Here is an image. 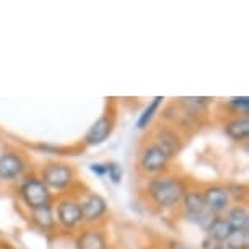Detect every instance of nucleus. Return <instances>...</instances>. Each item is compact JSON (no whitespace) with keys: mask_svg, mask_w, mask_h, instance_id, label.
I'll return each instance as SVG.
<instances>
[{"mask_svg":"<svg viewBox=\"0 0 249 249\" xmlns=\"http://www.w3.org/2000/svg\"><path fill=\"white\" fill-rule=\"evenodd\" d=\"M192 179L178 170H171L164 175L148 178L142 181L139 194L150 209L158 213L179 212V205Z\"/></svg>","mask_w":249,"mask_h":249,"instance_id":"obj_1","label":"nucleus"},{"mask_svg":"<svg viewBox=\"0 0 249 249\" xmlns=\"http://www.w3.org/2000/svg\"><path fill=\"white\" fill-rule=\"evenodd\" d=\"M36 173L54 196L75 192L82 186H85L83 181L80 179L78 168L73 163L65 161V160H49V161H44L36 170Z\"/></svg>","mask_w":249,"mask_h":249,"instance_id":"obj_2","label":"nucleus"},{"mask_svg":"<svg viewBox=\"0 0 249 249\" xmlns=\"http://www.w3.org/2000/svg\"><path fill=\"white\" fill-rule=\"evenodd\" d=\"M173 160L168 153L147 135L140 142L135 153V171L140 179H148L173 170Z\"/></svg>","mask_w":249,"mask_h":249,"instance_id":"obj_3","label":"nucleus"},{"mask_svg":"<svg viewBox=\"0 0 249 249\" xmlns=\"http://www.w3.org/2000/svg\"><path fill=\"white\" fill-rule=\"evenodd\" d=\"M13 189H15V196L18 199L21 213L51 205L54 204L55 199V196L48 189V186L44 184L43 179L37 176L36 170L31 171L30 175H26Z\"/></svg>","mask_w":249,"mask_h":249,"instance_id":"obj_4","label":"nucleus"},{"mask_svg":"<svg viewBox=\"0 0 249 249\" xmlns=\"http://www.w3.org/2000/svg\"><path fill=\"white\" fill-rule=\"evenodd\" d=\"M35 170L30 155L25 150L5 147L0 152V186L15 187L23 178Z\"/></svg>","mask_w":249,"mask_h":249,"instance_id":"obj_5","label":"nucleus"},{"mask_svg":"<svg viewBox=\"0 0 249 249\" xmlns=\"http://www.w3.org/2000/svg\"><path fill=\"white\" fill-rule=\"evenodd\" d=\"M53 205L59 234H62V236H73L75 233L83 228L82 210H80V204L75 192L55 196Z\"/></svg>","mask_w":249,"mask_h":249,"instance_id":"obj_6","label":"nucleus"},{"mask_svg":"<svg viewBox=\"0 0 249 249\" xmlns=\"http://www.w3.org/2000/svg\"><path fill=\"white\" fill-rule=\"evenodd\" d=\"M75 194L82 210L83 227H107L111 210L105 197L87 189V186H82L78 191H75Z\"/></svg>","mask_w":249,"mask_h":249,"instance_id":"obj_7","label":"nucleus"},{"mask_svg":"<svg viewBox=\"0 0 249 249\" xmlns=\"http://www.w3.org/2000/svg\"><path fill=\"white\" fill-rule=\"evenodd\" d=\"M182 218L187 220L189 223L196 225L197 228H200L205 233V230L210 227V223L217 218V215H213L209 209L205 207L204 197H202L200 187L197 182L192 181L191 187L187 189L179 205V212Z\"/></svg>","mask_w":249,"mask_h":249,"instance_id":"obj_8","label":"nucleus"},{"mask_svg":"<svg viewBox=\"0 0 249 249\" xmlns=\"http://www.w3.org/2000/svg\"><path fill=\"white\" fill-rule=\"evenodd\" d=\"M117 125V105L114 100L107 101L105 106V111L101 112V116L93 122L88 127L87 134L83 135L82 147L90 148V147H100L111 137L112 132L116 130Z\"/></svg>","mask_w":249,"mask_h":249,"instance_id":"obj_9","label":"nucleus"},{"mask_svg":"<svg viewBox=\"0 0 249 249\" xmlns=\"http://www.w3.org/2000/svg\"><path fill=\"white\" fill-rule=\"evenodd\" d=\"M147 137L152 139L155 143H158L171 160H175L187 143V137L184 134L179 132L175 125L166 124L163 121H157L155 124H152Z\"/></svg>","mask_w":249,"mask_h":249,"instance_id":"obj_10","label":"nucleus"},{"mask_svg":"<svg viewBox=\"0 0 249 249\" xmlns=\"http://www.w3.org/2000/svg\"><path fill=\"white\" fill-rule=\"evenodd\" d=\"M160 121L175 125V127L179 130V132L184 134L187 139H189L191 134H194L199 129L204 127L207 122L205 117H199L189 111H186L184 107H181L175 100L171 103H168L164 107H161V117H160Z\"/></svg>","mask_w":249,"mask_h":249,"instance_id":"obj_11","label":"nucleus"},{"mask_svg":"<svg viewBox=\"0 0 249 249\" xmlns=\"http://www.w3.org/2000/svg\"><path fill=\"white\" fill-rule=\"evenodd\" d=\"M199 187L202 197H204L205 207L213 215L222 217L230 207H231V199L228 196L225 182H204V184H199Z\"/></svg>","mask_w":249,"mask_h":249,"instance_id":"obj_12","label":"nucleus"},{"mask_svg":"<svg viewBox=\"0 0 249 249\" xmlns=\"http://www.w3.org/2000/svg\"><path fill=\"white\" fill-rule=\"evenodd\" d=\"M72 238L75 249H112L106 227H83Z\"/></svg>","mask_w":249,"mask_h":249,"instance_id":"obj_13","label":"nucleus"},{"mask_svg":"<svg viewBox=\"0 0 249 249\" xmlns=\"http://www.w3.org/2000/svg\"><path fill=\"white\" fill-rule=\"evenodd\" d=\"M23 217L26 218V222L30 223L31 228H35L36 231H39L41 234H44V236H55V234L59 236L53 204L23 213Z\"/></svg>","mask_w":249,"mask_h":249,"instance_id":"obj_14","label":"nucleus"},{"mask_svg":"<svg viewBox=\"0 0 249 249\" xmlns=\"http://www.w3.org/2000/svg\"><path fill=\"white\" fill-rule=\"evenodd\" d=\"M223 134L236 143L249 140V116H227L222 121Z\"/></svg>","mask_w":249,"mask_h":249,"instance_id":"obj_15","label":"nucleus"},{"mask_svg":"<svg viewBox=\"0 0 249 249\" xmlns=\"http://www.w3.org/2000/svg\"><path fill=\"white\" fill-rule=\"evenodd\" d=\"M233 231H249V210L248 204H231V207L223 213Z\"/></svg>","mask_w":249,"mask_h":249,"instance_id":"obj_16","label":"nucleus"},{"mask_svg":"<svg viewBox=\"0 0 249 249\" xmlns=\"http://www.w3.org/2000/svg\"><path fill=\"white\" fill-rule=\"evenodd\" d=\"M181 107H184L186 111L192 112V114L199 116V117H205L209 116L210 106L215 101L213 98L210 96H179L175 100Z\"/></svg>","mask_w":249,"mask_h":249,"instance_id":"obj_17","label":"nucleus"},{"mask_svg":"<svg viewBox=\"0 0 249 249\" xmlns=\"http://www.w3.org/2000/svg\"><path fill=\"white\" fill-rule=\"evenodd\" d=\"M28 148L35 150L37 153L43 155H51V157H69V155H78L80 152H83L82 145H73V147H65V145H55V143H48V142H36V143H30Z\"/></svg>","mask_w":249,"mask_h":249,"instance_id":"obj_18","label":"nucleus"},{"mask_svg":"<svg viewBox=\"0 0 249 249\" xmlns=\"http://www.w3.org/2000/svg\"><path fill=\"white\" fill-rule=\"evenodd\" d=\"M164 105V96H155L152 98V101H148V105L143 107V111L140 112L137 121H135V127L139 130H148L152 127L153 119L160 114L161 107Z\"/></svg>","mask_w":249,"mask_h":249,"instance_id":"obj_19","label":"nucleus"},{"mask_svg":"<svg viewBox=\"0 0 249 249\" xmlns=\"http://www.w3.org/2000/svg\"><path fill=\"white\" fill-rule=\"evenodd\" d=\"M231 233H233V230L228 225L227 220L223 218V215L215 218L213 222L210 223V227L205 230V236L213 239V241H217V243H227V239L230 238Z\"/></svg>","mask_w":249,"mask_h":249,"instance_id":"obj_20","label":"nucleus"},{"mask_svg":"<svg viewBox=\"0 0 249 249\" xmlns=\"http://www.w3.org/2000/svg\"><path fill=\"white\" fill-rule=\"evenodd\" d=\"M227 116H249V96H231L223 103Z\"/></svg>","mask_w":249,"mask_h":249,"instance_id":"obj_21","label":"nucleus"},{"mask_svg":"<svg viewBox=\"0 0 249 249\" xmlns=\"http://www.w3.org/2000/svg\"><path fill=\"white\" fill-rule=\"evenodd\" d=\"M225 187H227V191H228L231 204H248V186L246 184L228 181V182H225Z\"/></svg>","mask_w":249,"mask_h":249,"instance_id":"obj_22","label":"nucleus"},{"mask_svg":"<svg viewBox=\"0 0 249 249\" xmlns=\"http://www.w3.org/2000/svg\"><path fill=\"white\" fill-rule=\"evenodd\" d=\"M227 244L231 249H249V231H233Z\"/></svg>","mask_w":249,"mask_h":249,"instance_id":"obj_23","label":"nucleus"},{"mask_svg":"<svg viewBox=\"0 0 249 249\" xmlns=\"http://www.w3.org/2000/svg\"><path fill=\"white\" fill-rule=\"evenodd\" d=\"M106 176L109 178L112 184H121L122 178H124V168L117 161H107L106 163Z\"/></svg>","mask_w":249,"mask_h":249,"instance_id":"obj_24","label":"nucleus"},{"mask_svg":"<svg viewBox=\"0 0 249 249\" xmlns=\"http://www.w3.org/2000/svg\"><path fill=\"white\" fill-rule=\"evenodd\" d=\"M200 248L202 249H231L227 243H217V241H213V239H210L207 236L202 239Z\"/></svg>","mask_w":249,"mask_h":249,"instance_id":"obj_25","label":"nucleus"},{"mask_svg":"<svg viewBox=\"0 0 249 249\" xmlns=\"http://www.w3.org/2000/svg\"><path fill=\"white\" fill-rule=\"evenodd\" d=\"M90 171L95 175L96 178H106V163H91L90 164Z\"/></svg>","mask_w":249,"mask_h":249,"instance_id":"obj_26","label":"nucleus"},{"mask_svg":"<svg viewBox=\"0 0 249 249\" xmlns=\"http://www.w3.org/2000/svg\"><path fill=\"white\" fill-rule=\"evenodd\" d=\"M161 248L163 249H189L184 243L178 241V239H166Z\"/></svg>","mask_w":249,"mask_h":249,"instance_id":"obj_27","label":"nucleus"},{"mask_svg":"<svg viewBox=\"0 0 249 249\" xmlns=\"http://www.w3.org/2000/svg\"><path fill=\"white\" fill-rule=\"evenodd\" d=\"M0 249H17V248L12 246V244L7 241H0Z\"/></svg>","mask_w":249,"mask_h":249,"instance_id":"obj_28","label":"nucleus"},{"mask_svg":"<svg viewBox=\"0 0 249 249\" xmlns=\"http://www.w3.org/2000/svg\"><path fill=\"white\" fill-rule=\"evenodd\" d=\"M0 238H2V231H0Z\"/></svg>","mask_w":249,"mask_h":249,"instance_id":"obj_29","label":"nucleus"},{"mask_svg":"<svg viewBox=\"0 0 249 249\" xmlns=\"http://www.w3.org/2000/svg\"><path fill=\"white\" fill-rule=\"evenodd\" d=\"M161 249H163V248H161Z\"/></svg>","mask_w":249,"mask_h":249,"instance_id":"obj_30","label":"nucleus"}]
</instances>
